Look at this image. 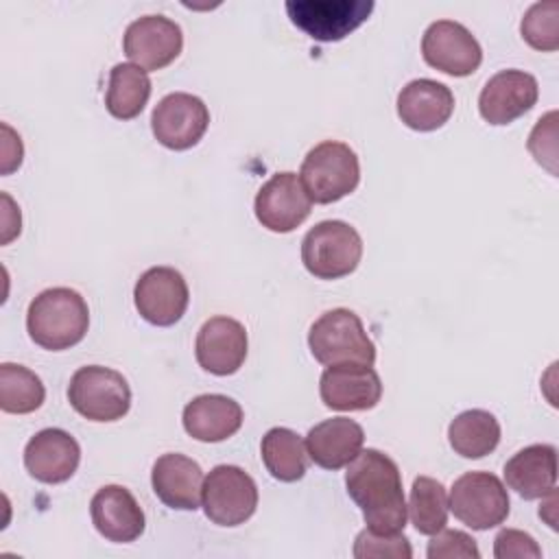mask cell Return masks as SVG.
<instances>
[{
  "instance_id": "obj_33",
  "label": "cell",
  "mask_w": 559,
  "mask_h": 559,
  "mask_svg": "<svg viewBox=\"0 0 559 559\" xmlns=\"http://www.w3.org/2000/svg\"><path fill=\"white\" fill-rule=\"evenodd\" d=\"M557 111H548L544 118L537 120L528 135V151L533 153L535 162L546 166L552 175H557Z\"/></svg>"
},
{
  "instance_id": "obj_6",
  "label": "cell",
  "mask_w": 559,
  "mask_h": 559,
  "mask_svg": "<svg viewBox=\"0 0 559 559\" xmlns=\"http://www.w3.org/2000/svg\"><path fill=\"white\" fill-rule=\"evenodd\" d=\"M70 406L90 421H116L131 408V389L116 369L87 365L72 373L68 384Z\"/></svg>"
},
{
  "instance_id": "obj_16",
  "label": "cell",
  "mask_w": 559,
  "mask_h": 559,
  "mask_svg": "<svg viewBox=\"0 0 559 559\" xmlns=\"http://www.w3.org/2000/svg\"><path fill=\"white\" fill-rule=\"evenodd\" d=\"M537 79L524 70H500L478 96V111L489 124H509L531 111L537 103Z\"/></svg>"
},
{
  "instance_id": "obj_2",
  "label": "cell",
  "mask_w": 559,
  "mask_h": 559,
  "mask_svg": "<svg viewBox=\"0 0 559 559\" xmlns=\"http://www.w3.org/2000/svg\"><path fill=\"white\" fill-rule=\"evenodd\" d=\"M87 301L68 286L41 290L26 310V330L35 345L61 352L81 343L87 334Z\"/></svg>"
},
{
  "instance_id": "obj_18",
  "label": "cell",
  "mask_w": 559,
  "mask_h": 559,
  "mask_svg": "<svg viewBox=\"0 0 559 559\" xmlns=\"http://www.w3.org/2000/svg\"><path fill=\"white\" fill-rule=\"evenodd\" d=\"M81 461L76 439L61 428H44L24 448L26 472L46 485H59L74 476Z\"/></svg>"
},
{
  "instance_id": "obj_10",
  "label": "cell",
  "mask_w": 559,
  "mask_h": 559,
  "mask_svg": "<svg viewBox=\"0 0 559 559\" xmlns=\"http://www.w3.org/2000/svg\"><path fill=\"white\" fill-rule=\"evenodd\" d=\"M207 105L188 92L166 94L151 114L155 140L170 151L192 148L207 131Z\"/></svg>"
},
{
  "instance_id": "obj_19",
  "label": "cell",
  "mask_w": 559,
  "mask_h": 559,
  "mask_svg": "<svg viewBox=\"0 0 559 559\" xmlns=\"http://www.w3.org/2000/svg\"><path fill=\"white\" fill-rule=\"evenodd\" d=\"M90 515L94 528L116 544L135 542L146 526L142 507L122 485L100 487L90 502Z\"/></svg>"
},
{
  "instance_id": "obj_25",
  "label": "cell",
  "mask_w": 559,
  "mask_h": 559,
  "mask_svg": "<svg viewBox=\"0 0 559 559\" xmlns=\"http://www.w3.org/2000/svg\"><path fill=\"white\" fill-rule=\"evenodd\" d=\"M448 441L459 456L483 459L498 448L500 424L489 411L469 408L450 421Z\"/></svg>"
},
{
  "instance_id": "obj_15",
  "label": "cell",
  "mask_w": 559,
  "mask_h": 559,
  "mask_svg": "<svg viewBox=\"0 0 559 559\" xmlns=\"http://www.w3.org/2000/svg\"><path fill=\"white\" fill-rule=\"evenodd\" d=\"M319 395L332 411H369L382 397V382L371 365H328L319 380Z\"/></svg>"
},
{
  "instance_id": "obj_14",
  "label": "cell",
  "mask_w": 559,
  "mask_h": 559,
  "mask_svg": "<svg viewBox=\"0 0 559 559\" xmlns=\"http://www.w3.org/2000/svg\"><path fill=\"white\" fill-rule=\"evenodd\" d=\"M183 48L181 26L164 15L133 20L122 37V50L133 66L153 72L173 63Z\"/></svg>"
},
{
  "instance_id": "obj_7",
  "label": "cell",
  "mask_w": 559,
  "mask_h": 559,
  "mask_svg": "<svg viewBox=\"0 0 559 559\" xmlns=\"http://www.w3.org/2000/svg\"><path fill=\"white\" fill-rule=\"evenodd\" d=\"M448 507L459 522L474 531H489L509 515V493L502 480L489 472H465L450 489Z\"/></svg>"
},
{
  "instance_id": "obj_11",
  "label": "cell",
  "mask_w": 559,
  "mask_h": 559,
  "mask_svg": "<svg viewBox=\"0 0 559 559\" xmlns=\"http://www.w3.org/2000/svg\"><path fill=\"white\" fill-rule=\"evenodd\" d=\"M133 301L144 321L151 325L168 328L186 314L190 290L177 269L151 266L135 282Z\"/></svg>"
},
{
  "instance_id": "obj_5",
  "label": "cell",
  "mask_w": 559,
  "mask_h": 559,
  "mask_svg": "<svg viewBox=\"0 0 559 559\" xmlns=\"http://www.w3.org/2000/svg\"><path fill=\"white\" fill-rule=\"evenodd\" d=\"M362 258V238L345 221H321L301 240V262L317 280L354 273Z\"/></svg>"
},
{
  "instance_id": "obj_8",
  "label": "cell",
  "mask_w": 559,
  "mask_h": 559,
  "mask_svg": "<svg viewBox=\"0 0 559 559\" xmlns=\"http://www.w3.org/2000/svg\"><path fill=\"white\" fill-rule=\"evenodd\" d=\"M290 22L314 41H341L373 11V0H288Z\"/></svg>"
},
{
  "instance_id": "obj_26",
  "label": "cell",
  "mask_w": 559,
  "mask_h": 559,
  "mask_svg": "<svg viewBox=\"0 0 559 559\" xmlns=\"http://www.w3.org/2000/svg\"><path fill=\"white\" fill-rule=\"evenodd\" d=\"M266 472L282 483H295L304 478L308 469L306 441L290 428H271L260 443Z\"/></svg>"
},
{
  "instance_id": "obj_34",
  "label": "cell",
  "mask_w": 559,
  "mask_h": 559,
  "mask_svg": "<svg viewBox=\"0 0 559 559\" xmlns=\"http://www.w3.org/2000/svg\"><path fill=\"white\" fill-rule=\"evenodd\" d=\"M493 557H498V559H511V557L539 559L542 548L528 533L518 531V528H504L493 539Z\"/></svg>"
},
{
  "instance_id": "obj_32",
  "label": "cell",
  "mask_w": 559,
  "mask_h": 559,
  "mask_svg": "<svg viewBox=\"0 0 559 559\" xmlns=\"http://www.w3.org/2000/svg\"><path fill=\"white\" fill-rule=\"evenodd\" d=\"M428 559H478L480 550L476 546V539L463 531L441 528L432 535L426 548Z\"/></svg>"
},
{
  "instance_id": "obj_29",
  "label": "cell",
  "mask_w": 559,
  "mask_h": 559,
  "mask_svg": "<svg viewBox=\"0 0 559 559\" xmlns=\"http://www.w3.org/2000/svg\"><path fill=\"white\" fill-rule=\"evenodd\" d=\"M44 397L46 389L37 373L15 362L0 365V408L4 413H33L44 404Z\"/></svg>"
},
{
  "instance_id": "obj_1",
  "label": "cell",
  "mask_w": 559,
  "mask_h": 559,
  "mask_svg": "<svg viewBox=\"0 0 559 559\" xmlns=\"http://www.w3.org/2000/svg\"><path fill=\"white\" fill-rule=\"evenodd\" d=\"M345 487L360 507L367 528L400 533L406 526V500L397 463L376 448L360 450L347 465Z\"/></svg>"
},
{
  "instance_id": "obj_13",
  "label": "cell",
  "mask_w": 559,
  "mask_h": 559,
  "mask_svg": "<svg viewBox=\"0 0 559 559\" xmlns=\"http://www.w3.org/2000/svg\"><path fill=\"white\" fill-rule=\"evenodd\" d=\"M312 210V201L299 179V175L284 170L275 173L255 194L253 212L262 227L275 234H288L297 229Z\"/></svg>"
},
{
  "instance_id": "obj_17",
  "label": "cell",
  "mask_w": 559,
  "mask_h": 559,
  "mask_svg": "<svg viewBox=\"0 0 559 559\" xmlns=\"http://www.w3.org/2000/svg\"><path fill=\"white\" fill-rule=\"evenodd\" d=\"M247 330L231 317H212L197 332L194 356L201 369L212 376L236 373L247 358Z\"/></svg>"
},
{
  "instance_id": "obj_9",
  "label": "cell",
  "mask_w": 559,
  "mask_h": 559,
  "mask_svg": "<svg viewBox=\"0 0 559 559\" xmlns=\"http://www.w3.org/2000/svg\"><path fill=\"white\" fill-rule=\"evenodd\" d=\"M203 511L218 526L245 524L258 507L255 480L238 465H216L203 480Z\"/></svg>"
},
{
  "instance_id": "obj_21",
  "label": "cell",
  "mask_w": 559,
  "mask_h": 559,
  "mask_svg": "<svg viewBox=\"0 0 559 559\" xmlns=\"http://www.w3.org/2000/svg\"><path fill=\"white\" fill-rule=\"evenodd\" d=\"M454 111V94L432 79H415L397 94V116L413 131H435Z\"/></svg>"
},
{
  "instance_id": "obj_24",
  "label": "cell",
  "mask_w": 559,
  "mask_h": 559,
  "mask_svg": "<svg viewBox=\"0 0 559 559\" xmlns=\"http://www.w3.org/2000/svg\"><path fill=\"white\" fill-rule=\"evenodd\" d=\"M183 430L203 443H218L234 437L242 426V408L221 393H205L190 400L181 415Z\"/></svg>"
},
{
  "instance_id": "obj_22",
  "label": "cell",
  "mask_w": 559,
  "mask_h": 559,
  "mask_svg": "<svg viewBox=\"0 0 559 559\" xmlns=\"http://www.w3.org/2000/svg\"><path fill=\"white\" fill-rule=\"evenodd\" d=\"M365 443V430L349 417H332L312 426L306 435L308 459L323 469L349 465Z\"/></svg>"
},
{
  "instance_id": "obj_27",
  "label": "cell",
  "mask_w": 559,
  "mask_h": 559,
  "mask_svg": "<svg viewBox=\"0 0 559 559\" xmlns=\"http://www.w3.org/2000/svg\"><path fill=\"white\" fill-rule=\"evenodd\" d=\"M151 96V79L146 70L133 63H116L109 72L105 94L107 111L118 120H133L142 114Z\"/></svg>"
},
{
  "instance_id": "obj_31",
  "label": "cell",
  "mask_w": 559,
  "mask_h": 559,
  "mask_svg": "<svg viewBox=\"0 0 559 559\" xmlns=\"http://www.w3.org/2000/svg\"><path fill=\"white\" fill-rule=\"evenodd\" d=\"M354 557L356 559H382V557H393V559H411L413 548L406 539V535L400 533H376L371 528H365L356 535L354 542Z\"/></svg>"
},
{
  "instance_id": "obj_20",
  "label": "cell",
  "mask_w": 559,
  "mask_h": 559,
  "mask_svg": "<svg viewBox=\"0 0 559 559\" xmlns=\"http://www.w3.org/2000/svg\"><path fill=\"white\" fill-rule=\"evenodd\" d=\"M203 469L186 454L168 452L153 463L151 485L155 496L170 509L194 511L203 496Z\"/></svg>"
},
{
  "instance_id": "obj_23",
  "label": "cell",
  "mask_w": 559,
  "mask_h": 559,
  "mask_svg": "<svg viewBox=\"0 0 559 559\" xmlns=\"http://www.w3.org/2000/svg\"><path fill=\"white\" fill-rule=\"evenodd\" d=\"M504 483L524 500L546 498L557 483V450L550 443H533L504 463Z\"/></svg>"
},
{
  "instance_id": "obj_12",
  "label": "cell",
  "mask_w": 559,
  "mask_h": 559,
  "mask_svg": "<svg viewBox=\"0 0 559 559\" xmlns=\"http://www.w3.org/2000/svg\"><path fill=\"white\" fill-rule=\"evenodd\" d=\"M424 61L450 76H469L483 61L478 39L454 20L432 22L421 37Z\"/></svg>"
},
{
  "instance_id": "obj_30",
  "label": "cell",
  "mask_w": 559,
  "mask_h": 559,
  "mask_svg": "<svg viewBox=\"0 0 559 559\" xmlns=\"http://www.w3.org/2000/svg\"><path fill=\"white\" fill-rule=\"evenodd\" d=\"M522 39L542 52L559 48V2H535L522 17Z\"/></svg>"
},
{
  "instance_id": "obj_4",
  "label": "cell",
  "mask_w": 559,
  "mask_h": 559,
  "mask_svg": "<svg viewBox=\"0 0 559 559\" xmlns=\"http://www.w3.org/2000/svg\"><path fill=\"white\" fill-rule=\"evenodd\" d=\"M308 347L321 365L376 362V345L367 336L360 317L347 308L323 312L308 332Z\"/></svg>"
},
{
  "instance_id": "obj_28",
  "label": "cell",
  "mask_w": 559,
  "mask_h": 559,
  "mask_svg": "<svg viewBox=\"0 0 559 559\" xmlns=\"http://www.w3.org/2000/svg\"><path fill=\"white\" fill-rule=\"evenodd\" d=\"M406 509L415 531L432 537L448 524L450 507H448L445 487L430 476H417L413 480Z\"/></svg>"
},
{
  "instance_id": "obj_3",
  "label": "cell",
  "mask_w": 559,
  "mask_h": 559,
  "mask_svg": "<svg viewBox=\"0 0 559 559\" xmlns=\"http://www.w3.org/2000/svg\"><path fill=\"white\" fill-rule=\"evenodd\" d=\"M299 179L310 201L328 205L356 190L360 181V162L345 142L325 140L312 146L299 168Z\"/></svg>"
}]
</instances>
